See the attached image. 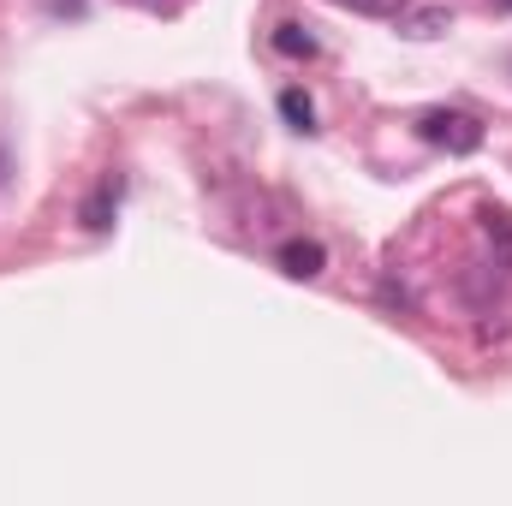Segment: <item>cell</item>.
<instances>
[{"instance_id":"obj_5","label":"cell","mask_w":512,"mask_h":506,"mask_svg":"<svg viewBox=\"0 0 512 506\" xmlns=\"http://www.w3.org/2000/svg\"><path fill=\"white\" fill-rule=\"evenodd\" d=\"M274 48H280V54H292V60H298V54H304V60L316 54V42H310L298 24H280V30H274Z\"/></svg>"},{"instance_id":"obj_9","label":"cell","mask_w":512,"mask_h":506,"mask_svg":"<svg viewBox=\"0 0 512 506\" xmlns=\"http://www.w3.org/2000/svg\"><path fill=\"white\" fill-rule=\"evenodd\" d=\"M507 6H512V0H507Z\"/></svg>"},{"instance_id":"obj_4","label":"cell","mask_w":512,"mask_h":506,"mask_svg":"<svg viewBox=\"0 0 512 506\" xmlns=\"http://www.w3.org/2000/svg\"><path fill=\"white\" fill-rule=\"evenodd\" d=\"M447 24H453V12H447V6H423V12H411V18H399V30H405V36H417V42L441 36Z\"/></svg>"},{"instance_id":"obj_6","label":"cell","mask_w":512,"mask_h":506,"mask_svg":"<svg viewBox=\"0 0 512 506\" xmlns=\"http://www.w3.org/2000/svg\"><path fill=\"white\" fill-rule=\"evenodd\" d=\"M280 114H286V120H292L298 131H310V120H316V114H310V96H304V90H280Z\"/></svg>"},{"instance_id":"obj_8","label":"cell","mask_w":512,"mask_h":506,"mask_svg":"<svg viewBox=\"0 0 512 506\" xmlns=\"http://www.w3.org/2000/svg\"><path fill=\"white\" fill-rule=\"evenodd\" d=\"M340 6H352V12H405V0H340Z\"/></svg>"},{"instance_id":"obj_1","label":"cell","mask_w":512,"mask_h":506,"mask_svg":"<svg viewBox=\"0 0 512 506\" xmlns=\"http://www.w3.org/2000/svg\"><path fill=\"white\" fill-rule=\"evenodd\" d=\"M417 131L435 143V149H447V155H477L483 149V126L471 120V114H447V108H435V114H423Z\"/></svg>"},{"instance_id":"obj_3","label":"cell","mask_w":512,"mask_h":506,"mask_svg":"<svg viewBox=\"0 0 512 506\" xmlns=\"http://www.w3.org/2000/svg\"><path fill=\"white\" fill-rule=\"evenodd\" d=\"M114 209H120V179L108 173V179L90 191V203H84V227H90V233H102V227L114 221Z\"/></svg>"},{"instance_id":"obj_7","label":"cell","mask_w":512,"mask_h":506,"mask_svg":"<svg viewBox=\"0 0 512 506\" xmlns=\"http://www.w3.org/2000/svg\"><path fill=\"white\" fill-rule=\"evenodd\" d=\"M483 221H489V239L501 245V262L512 268V221H507V215H483Z\"/></svg>"},{"instance_id":"obj_2","label":"cell","mask_w":512,"mask_h":506,"mask_svg":"<svg viewBox=\"0 0 512 506\" xmlns=\"http://www.w3.org/2000/svg\"><path fill=\"white\" fill-rule=\"evenodd\" d=\"M322 262H328V251H322L316 239H292V245H280V268H286L292 280H316Z\"/></svg>"}]
</instances>
